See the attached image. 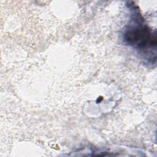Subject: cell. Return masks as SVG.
<instances>
[{
  "label": "cell",
  "mask_w": 157,
  "mask_h": 157,
  "mask_svg": "<svg viewBox=\"0 0 157 157\" xmlns=\"http://www.w3.org/2000/svg\"><path fill=\"white\" fill-rule=\"evenodd\" d=\"M124 39L129 45L138 49L151 48L156 50V33H153L148 26L140 22L129 26L124 33Z\"/></svg>",
  "instance_id": "1"
}]
</instances>
